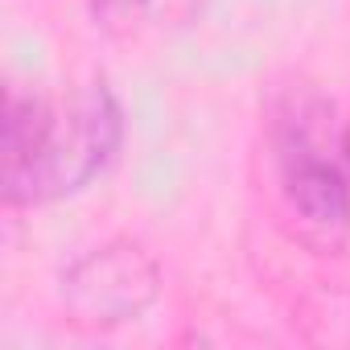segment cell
<instances>
[{
  "label": "cell",
  "mask_w": 350,
  "mask_h": 350,
  "mask_svg": "<svg viewBox=\"0 0 350 350\" xmlns=\"http://www.w3.org/2000/svg\"><path fill=\"white\" fill-rule=\"evenodd\" d=\"M124 140V107L107 83H87L66 103L9 95L0 186L5 206H46L83 194Z\"/></svg>",
  "instance_id": "cell-1"
},
{
  "label": "cell",
  "mask_w": 350,
  "mask_h": 350,
  "mask_svg": "<svg viewBox=\"0 0 350 350\" xmlns=\"http://www.w3.org/2000/svg\"><path fill=\"white\" fill-rule=\"evenodd\" d=\"M280 194L297 239L317 256H338L350 239V182L329 148L301 120H284L280 132Z\"/></svg>",
  "instance_id": "cell-2"
},
{
  "label": "cell",
  "mask_w": 350,
  "mask_h": 350,
  "mask_svg": "<svg viewBox=\"0 0 350 350\" xmlns=\"http://www.w3.org/2000/svg\"><path fill=\"white\" fill-rule=\"evenodd\" d=\"M157 297H161V268L132 239H111L79 256L62 272V309L83 329L128 325Z\"/></svg>",
  "instance_id": "cell-3"
},
{
  "label": "cell",
  "mask_w": 350,
  "mask_h": 350,
  "mask_svg": "<svg viewBox=\"0 0 350 350\" xmlns=\"http://www.w3.org/2000/svg\"><path fill=\"white\" fill-rule=\"evenodd\" d=\"M148 5V0H91V9H95V21L103 25H116V21H128L132 13H140Z\"/></svg>",
  "instance_id": "cell-4"
},
{
  "label": "cell",
  "mask_w": 350,
  "mask_h": 350,
  "mask_svg": "<svg viewBox=\"0 0 350 350\" xmlns=\"http://www.w3.org/2000/svg\"><path fill=\"white\" fill-rule=\"evenodd\" d=\"M342 144H346V152H350V120H346V136H342Z\"/></svg>",
  "instance_id": "cell-5"
}]
</instances>
